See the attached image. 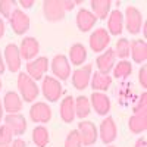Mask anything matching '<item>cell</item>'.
I'll return each mask as SVG.
<instances>
[{
  "label": "cell",
  "mask_w": 147,
  "mask_h": 147,
  "mask_svg": "<svg viewBox=\"0 0 147 147\" xmlns=\"http://www.w3.org/2000/svg\"><path fill=\"white\" fill-rule=\"evenodd\" d=\"M41 93L47 102H57L63 94V87L59 82V80L53 77H43Z\"/></svg>",
  "instance_id": "cell-3"
},
{
  "label": "cell",
  "mask_w": 147,
  "mask_h": 147,
  "mask_svg": "<svg viewBox=\"0 0 147 147\" xmlns=\"http://www.w3.org/2000/svg\"><path fill=\"white\" fill-rule=\"evenodd\" d=\"M113 52L116 57H121L122 60H125L127 57H129V41L127 38H119Z\"/></svg>",
  "instance_id": "cell-30"
},
{
  "label": "cell",
  "mask_w": 147,
  "mask_h": 147,
  "mask_svg": "<svg viewBox=\"0 0 147 147\" xmlns=\"http://www.w3.org/2000/svg\"><path fill=\"white\" fill-rule=\"evenodd\" d=\"M74 5H82V0H77V2H74Z\"/></svg>",
  "instance_id": "cell-44"
},
{
  "label": "cell",
  "mask_w": 147,
  "mask_h": 147,
  "mask_svg": "<svg viewBox=\"0 0 147 147\" xmlns=\"http://www.w3.org/2000/svg\"><path fill=\"white\" fill-rule=\"evenodd\" d=\"M128 128L132 134H141L147 129V110L134 113L128 119Z\"/></svg>",
  "instance_id": "cell-25"
},
{
  "label": "cell",
  "mask_w": 147,
  "mask_h": 147,
  "mask_svg": "<svg viewBox=\"0 0 147 147\" xmlns=\"http://www.w3.org/2000/svg\"><path fill=\"white\" fill-rule=\"evenodd\" d=\"M141 28H143V34H144V37H146V35H147V25H146V22L143 24V27H141Z\"/></svg>",
  "instance_id": "cell-43"
},
{
  "label": "cell",
  "mask_w": 147,
  "mask_h": 147,
  "mask_svg": "<svg viewBox=\"0 0 147 147\" xmlns=\"http://www.w3.org/2000/svg\"><path fill=\"white\" fill-rule=\"evenodd\" d=\"M30 118L35 124H47L52 119V107L44 102H35L30 109Z\"/></svg>",
  "instance_id": "cell-13"
},
{
  "label": "cell",
  "mask_w": 147,
  "mask_h": 147,
  "mask_svg": "<svg viewBox=\"0 0 147 147\" xmlns=\"http://www.w3.org/2000/svg\"><path fill=\"white\" fill-rule=\"evenodd\" d=\"M2 85H3V84H2V80H0V90H2Z\"/></svg>",
  "instance_id": "cell-45"
},
{
  "label": "cell",
  "mask_w": 147,
  "mask_h": 147,
  "mask_svg": "<svg viewBox=\"0 0 147 147\" xmlns=\"http://www.w3.org/2000/svg\"><path fill=\"white\" fill-rule=\"evenodd\" d=\"M87 49H85L84 44L81 43H75V44H72L69 47V62L72 65H75V66H81L84 65V62L87 60Z\"/></svg>",
  "instance_id": "cell-24"
},
{
  "label": "cell",
  "mask_w": 147,
  "mask_h": 147,
  "mask_svg": "<svg viewBox=\"0 0 147 147\" xmlns=\"http://www.w3.org/2000/svg\"><path fill=\"white\" fill-rule=\"evenodd\" d=\"M134 147H147V143H146V138L144 137H140L137 141H136V144H134Z\"/></svg>",
  "instance_id": "cell-39"
},
{
  "label": "cell",
  "mask_w": 147,
  "mask_h": 147,
  "mask_svg": "<svg viewBox=\"0 0 147 147\" xmlns=\"http://www.w3.org/2000/svg\"><path fill=\"white\" fill-rule=\"evenodd\" d=\"M43 13L47 21L57 22L65 18L66 12L63 9L62 0H46V2H43Z\"/></svg>",
  "instance_id": "cell-7"
},
{
  "label": "cell",
  "mask_w": 147,
  "mask_h": 147,
  "mask_svg": "<svg viewBox=\"0 0 147 147\" xmlns=\"http://www.w3.org/2000/svg\"><path fill=\"white\" fill-rule=\"evenodd\" d=\"M143 110H147V94H146V91L141 94V97L138 99L137 105L132 107L134 113H140V112H143Z\"/></svg>",
  "instance_id": "cell-34"
},
{
  "label": "cell",
  "mask_w": 147,
  "mask_h": 147,
  "mask_svg": "<svg viewBox=\"0 0 147 147\" xmlns=\"http://www.w3.org/2000/svg\"><path fill=\"white\" fill-rule=\"evenodd\" d=\"M99 137L105 144H112L118 137V127L112 116H106L99 127Z\"/></svg>",
  "instance_id": "cell-12"
},
{
  "label": "cell",
  "mask_w": 147,
  "mask_h": 147,
  "mask_svg": "<svg viewBox=\"0 0 147 147\" xmlns=\"http://www.w3.org/2000/svg\"><path fill=\"white\" fill-rule=\"evenodd\" d=\"M75 22H77V27L81 32H87V31L94 28L96 22H97V18L93 15L91 10L82 7V9L78 10V13L75 16Z\"/></svg>",
  "instance_id": "cell-17"
},
{
  "label": "cell",
  "mask_w": 147,
  "mask_h": 147,
  "mask_svg": "<svg viewBox=\"0 0 147 147\" xmlns=\"http://www.w3.org/2000/svg\"><path fill=\"white\" fill-rule=\"evenodd\" d=\"M3 116H5V109H3V103L0 102V122H2Z\"/></svg>",
  "instance_id": "cell-42"
},
{
  "label": "cell",
  "mask_w": 147,
  "mask_h": 147,
  "mask_svg": "<svg viewBox=\"0 0 147 147\" xmlns=\"http://www.w3.org/2000/svg\"><path fill=\"white\" fill-rule=\"evenodd\" d=\"M2 147H9V146H2Z\"/></svg>",
  "instance_id": "cell-47"
},
{
  "label": "cell",
  "mask_w": 147,
  "mask_h": 147,
  "mask_svg": "<svg viewBox=\"0 0 147 147\" xmlns=\"http://www.w3.org/2000/svg\"><path fill=\"white\" fill-rule=\"evenodd\" d=\"M62 5H63V9H65V12H71L74 7H75L74 2H71V0H62Z\"/></svg>",
  "instance_id": "cell-37"
},
{
  "label": "cell",
  "mask_w": 147,
  "mask_h": 147,
  "mask_svg": "<svg viewBox=\"0 0 147 147\" xmlns=\"http://www.w3.org/2000/svg\"><path fill=\"white\" fill-rule=\"evenodd\" d=\"M50 69L59 81H66L71 77V63L65 55H56L50 62Z\"/></svg>",
  "instance_id": "cell-5"
},
{
  "label": "cell",
  "mask_w": 147,
  "mask_h": 147,
  "mask_svg": "<svg viewBox=\"0 0 147 147\" xmlns=\"http://www.w3.org/2000/svg\"><path fill=\"white\" fill-rule=\"evenodd\" d=\"M78 134H80V138H81V143L82 146H93L97 138H99V131H97V127L93 124L91 121H81L78 124V128H77Z\"/></svg>",
  "instance_id": "cell-9"
},
{
  "label": "cell",
  "mask_w": 147,
  "mask_h": 147,
  "mask_svg": "<svg viewBox=\"0 0 147 147\" xmlns=\"http://www.w3.org/2000/svg\"><path fill=\"white\" fill-rule=\"evenodd\" d=\"M9 147H27V143H25V140H22V138H16V140H13L10 143Z\"/></svg>",
  "instance_id": "cell-36"
},
{
  "label": "cell",
  "mask_w": 147,
  "mask_h": 147,
  "mask_svg": "<svg viewBox=\"0 0 147 147\" xmlns=\"http://www.w3.org/2000/svg\"><path fill=\"white\" fill-rule=\"evenodd\" d=\"M63 147H82V143H81V138H80V134L77 129H74L68 134V137L65 140V144Z\"/></svg>",
  "instance_id": "cell-32"
},
{
  "label": "cell",
  "mask_w": 147,
  "mask_h": 147,
  "mask_svg": "<svg viewBox=\"0 0 147 147\" xmlns=\"http://www.w3.org/2000/svg\"><path fill=\"white\" fill-rule=\"evenodd\" d=\"M116 63V56L113 49H106L105 53L99 55L96 59V65H97V71L102 74H109L110 71L113 69Z\"/></svg>",
  "instance_id": "cell-18"
},
{
  "label": "cell",
  "mask_w": 147,
  "mask_h": 147,
  "mask_svg": "<svg viewBox=\"0 0 147 147\" xmlns=\"http://www.w3.org/2000/svg\"><path fill=\"white\" fill-rule=\"evenodd\" d=\"M13 132L10 131L7 125H0V147L2 146H10V143L13 141Z\"/></svg>",
  "instance_id": "cell-31"
},
{
  "label": "cell",
  "mask_w": 147,
  "mask_h": 147,
  "mask_svg": "<svg viewBox=\"0 0 147 147\" xmlns=\"http://www.w3.org/2000/svg\"><path fill=\"white\" fill-rule=\"evenodd\" d=\"M3 59H5V65L10 72H18L21 69V63H22V57L19 53V47L15 43H9L5 47L3 52Z\"/></svg>",
  "instance_id": "cell-10"
},
{
  "label": "cell",
  "mask_w": 147,
  "mask_h": 147,
  "mask_svg": "<svg viewBox=\"0 0 147 147\" xmlns=\"http://www.w3.org/2000/svg\"><path fill=\"white\" fill-rule=\"evenodd\" d=\"M6 71V65H5V59H3V53L0 52V75Z\"/></svg>",
  "instance_id": "cell-40"
},
{
  "label": "cell",
  "mask_w": 147,
  "mask_h": 147,
  "mask_svg": "<svg viewBox=\"0 0 147 147\" xmlns=\"http://www.w3.org/2000/svg\"><path fill=\"white\" fill-rule=\"evenodd\" d=\"M90 103H91V107L94 109V112L100 116H106L110 112V107H112L110 99L102 91H93L90 97Z\"/></svg>",
  "instance_id": "cell-15"
},
{
  "label": "cell",
  "mask_w": 147,
  "mask_h": 147,
  "mask_svg": "<svg viewBox=\"0 0 147 147\" xmlns=\"http://www.w3.org/2000/svg\"><path fill=\"white\" fill-rule=\"evenodd\" d=\"M90 49L94 53H102L105 52L107 46L110 44V35L107 32L106 28H97L94 30V32H91L90 40H88Z\"/></svg>",
  "instance_id": "cell-11"
},
{
  "label": "cell",
  "mask_w": 147,
  "mask_h": 147,
  "mask_svg": "<svg viewBox=\"0 0 147 147\" xmlns=\"http://www.w3.org/2000/svg\"><path fill=\"white\" fill-rule=\"evenodd\" d=\"M91 75H93V63L77 68L72 72V85H74V88L85 90L90 85Z\"/></svg>",
  "instance_id": "cell-8"
},
{
  "label": "cell",
  "mask_w": 147,
  "mask_h": 147,
  "mask_svg": "<svg viewBox=\"0 0 147 147\" xmlns=\"http://www.w3.org/2000/svg\"><path fill=\"white\" fill-rule=\"evenodd\" d=\"M3 109L5 112L10 113H19L22 110V99L16 91H7L3 97Z\"/></svg>",
  "instance_id": "cell-21"
},
{
  "label": "cell",
  "mask_w": 147,
  "mask_h": 147,
  "mask_svg": "<svg viewBox=\"0 0 147 147\" xmlns=\"http://www.w3.org/2000/svg\"><path fill=\"white\" fill-rule=\"evenodd\" d=\"M129 55L136 63H144L147 60V43H146V40H132L129 43Z\"/></svg>",
  "instance_id": "cell-22"
},
{
  "label": "cell",
  "mask_w": 147,
  "mask_h": 147,
  "mask_svg": "<svg viewBox=\"0 0 147 147\" xmlns=\"http://www.w3.org/2000/svg\"><path fill=\"white\" fill-rule=\"evenodd\" d=\"M138 81H140V84H141L143 88L147 87V68H146V66H143V68L140 69V72H138Z\"/></svg>",
  "instance_id": "cell-35"
},
{
  "label": "cell",
  "mask_w": 147,
  "mask_h": 147,
  "mask_svg": "<svg viewBox=\"0 0 147 147\" xmlns=\"http://www.w3.org/2000/svg\"><path fill=\"white\" fill-rule=\"evenodd\" d=\"M32 141L37 147H46L50 141V134L49 129L43 125H38L32 129Z\"/></svg>",
  "instance_id": "cell-28"
},
{
  "label": "cell",
  "mask_w": 147,
  "mask_h": 147,
  "mask_svg": "<svg viewBox=\"0 0 147 147\" xmlns=\"http://www.w3.org/2000/svg\"><path fill=\"white\" fill-rule=\"evenodd\" d=\"M5 31H6V25H5V21L3 18H0V38L5 35Z\"/></svg>",
  "instance_id": "cell-41"
},
{
  "label": "cell",
  "mask_w": 147,
  "mask_h": 147,
  "mask_svg": "<svg viewBox=\"0 0 147 147\" xmlns=\"http://www.w3.org/2000/svg\"><path fill=\"white\" fill-rule=\"evenodd\" d=\"M19 5H21L24 9H30V7L34 6V0H21Z\"/></svg>",
  "instance_id": "cell-38"
},
{
  "label": "cell",
  "mask_w": 147,
  "mask_h": 147,
  "mask_svg": "<svg viewBox=\"0 0 147 147\" xmlns=\"http://www.w3.org/2000/svg\"><path fill=\"white\" fill-rule=\"evenodd\" d=\"M113 82V78L109 75V74H102L99 71H96L91 75V81L90 85L94 91H107L110 88V85Z\"/></svg>",
  "instance_id": "cell-23"
},
{
  "label": "cell",
  "mask_w": 147,
  "mask_h": 147,
  "mask_svg": "<svg viewBox=\"0 0 147 147\" xmlns=\"http://www.w3.org/2000/svg\"><path fill=\"white\" fill-rule=\"evenodd\" d=\"M16 85H18V90H19V94H21V99L27 103H32L40 94L38 85L35 84V81L28 75V74L21 72L18 75V80H16Z\"/></svg>",
  "instance_id": "cell-1"
},
{
  "label": "cell",
  "mask_w": 147,
  "mask_h": 147,
  "mask_svg": "<svg viewBox=\"0 0 147 147\" xmlns=\"http://www.w3.org/2000/svg\"><path fill=\"white\" fill-rule=\"evenodd\" d=\"M91 113V103L90 99L85 96H80L75 99V116L80 118L81 121L87 118Z\"/></svg>",
  "instance_id": "cell-27"
},
{
  "label": "cell",
  "mask_w": 147,
  "mask_h": 147,
  "mask_svg": "<svg viewBox=\"0 0 147 147\" xmlns=\"http://www.w3.org/2000/svg\"><path fill=\"white\" fill-rule=\"evenodd\" d=\"M144 24V18L141 15V12L136 6H127L125 13H124V27L129 34H138L141 31V27Z\"/></svg>",
  "instance_id": "cell-2"
},
{
  "label": "cell",
  "mask_w": 147,
  "mask_h": 147,
  "mask_svg": "<svg viewBox=\"0 0 147 147\" xmlns=\"http://www.w3.org/2000/svg\"><path fill=\"white\" fill-rule=\"evenodd\" d=\"M9 22H10L12 31H13L16 35H24L30 30V25H31L30 16L19 7L13 9V12H12V15L9 18Z\"/></svg>",
  "instance_id": "cell-4"
},
{
  "label": "cell",
  "mask_w": 147,
  "mask_h": 147,
  "mask_svg": "<svg viewBox=\"0 0 147 147\" xmlns=\"http://www.w3.org/2000/svg\"><path fill=\"white\" fill-rule=\"evenodd\" d=\"M25 68H27L28 75L34 81H38V80H43L44 74L50 68V62H49V59L46 56H38V57L30 60V62H27Z\"/></svg>",
  "instance_id": "cell-6"
},
{
  "label": "cell",
  "mask_w": 147,
  "mask_h": 147,
  "mask_svg": "<svg viewBox=\"0 0 147 147\" xmlns=\"http://www.w3.org/2000/svg\"><path fill=\"white\" fill-rule=\"evenodd\" d=\"M13 0H0V15L3 18H10L12 12H13Z\"/></svg>",
  "instance_id": "cell-33"
},
{
  "label": "cell",
  "mask_w": 147,
  "mask_h": 147,
  "mask_svg": "<svg viewBox=\"0 0 147 147\" xmlns=\"http://www.w3.org/2000/svg\"><path fill=\"white\" fill-rule=\"evenodd\" d=\"M5 125L10 128V131L13 132V136H24V132L27 131V119L24 118L21 113H7L5 116Z\"/></svg>",
  "instance_id": "cell-16"
},
{
  "label": "cell",
  "mask_w": 147,
  "mask_h": 147,
  "mask_svg": "<svg viewBox=\"0 0 147 147\" xmlns=\"http://www.w3.org/2000/svg\"><path fill=\"white\" fill-rule=\"evenodd\" d=\"M91 12L97 19H106L110 13V7L112 2L110 0H91L90 2Z\"/></svg>",
  "instance_id": "cell-26"
},
{
  "label": "cell",
  "mask_w": 147,
  "mask_h": 147,
  "mask_svg": "<svg viewBox=\"0 0 147 147\" xmlns=\"http://www.w3.org/2000/svg\"><path fill=\"white\" fill-rule=\"evenodd\" d=\"M59 115L65 124H71L75 119V99L72 96H66L65 99L60 102L59 107Z\"/></svg>",
  "instance_id": "cell-20"
},
{
  "label": "cell",
  "mask_w": 147,
  "mask_h": 147,
  "mask_svg": "<svg viewBox=\"0 0 147 147\" xmlns=\"http://www.w3.org/2000/svg\"><path fill=\"white\" fill-rule=\"evenodd\" d=\"M19 53H21V57H24L28 62L38 57V53H40L38 40L35 37H24V40L21 41V46H19Z\"/></svg>",
  "instance_id": "cell-14"
},
{
  "label": "cell",
  "mask_w": 147,
  "mask_h": 147,
  "mask_svg": "<svg viewBox=\"0 0 147 147\" xmlns=\"http://www.w3.org/2000/svg\"><path fill=\"white\" fill-rule=\"evenodd\" d=\"M113 77L116 80H125L132 74V65L128 60H119L113 66Z\"/></svg>",
  "instance_id": "cell-29"
},
{
  "label": "cell",
  "mask_w": 147,
  "mask_h": 147,
  "mask_svg": "<svg viewBox=\"0 0 147 147\" xmlns=\"http://www.w3.org/2000/svg\"><path fill=\"white\" fill-rule=\"evenodd\" d=\"M124 31V13L119 9L110 10L107 16V32L109 35H119Z\"/></svg>",
  "instance_id": "cell-19"
},
{
  "label": "cell",
  "mask_w": 147,
  "mask_h": 147,
  "mask_svg": "<svg viewBox=\"0 0 147 147\" xmlns=\"http://www.w3.org/2000/svg\"><path fill=\"white\" fill-rule=\"evenodd\" d=\"M107 147H115V146H107Z\"/></svg>",
  "instance_id": "cell-46"
}]
</instances>
